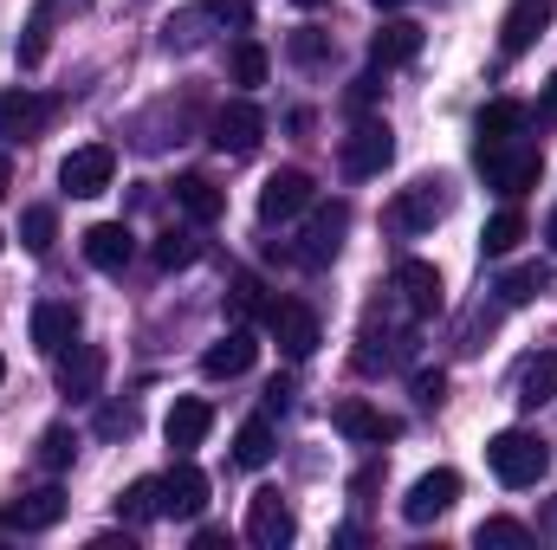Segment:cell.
<instances>
[{"mask_svg":"<svg viewBox=\"0 0 557 550\" xmlns=\"http://www.w3.org/2000/svg\"><path fill=\"white\" fill-rule=\"evenodd\" d=\"M486 466H493V479L499 486H539L545 473H552V447L532 434V427H506V434H493L486 440Z\"/></svg>","mask_w":557,"mask_h":550,"instance_id":"6da1fadb","label":"cell"},{"mask_svg":"<svg viewBox=\"0 0 557 550\" xmlns=\"http://www.w3.org/2000/svg\"><path fill=\"white\" fill-rule=\"evenodd\" d=\"M480 155V168H486V182L506 195V201H519V195H532L539 188V175H545V155H539V142L512 137L499 142V149H473Z\"/></svg>","mask_w":557,"mask_h":550,"instance_id":"7a4b0ae2","label":"cell"},{"mask_svg":"<svg viewBox=\"0 0 557 550\" xmlns=\"http://www.w3.org/2000/svg\"><path fill=\"white\" fill-rule=\"evenodd\" d=\"M447 208H454V182L447 175H421L389 201V227L396 234H428L434 221H447Z\"/></svg>","mask_w":557,"mask_h":550,"instance_id":"3957f363","label":"cell"},{"mask_svg":"<svg viewBox=\"0 0 557 550\" xmlns=\"http://www.w3.org/2000/svg\"><path fill=\"white\" fill-rule=\"evenodd\" d=\"M344 234H350V201H311V221H305L292 260L298 266H331L337 247H344Z\"/></svg>","mask_w":557,"mask_h":550,"instance_id":"277c9868","label":"cell"},{"mask_svg":"<svg viewBox=\"0 0 557 550\" xmlns=\"http://www.w3.org/2000/svg\"><path fill=\"white\" fill-rule=\"evenodd\" d=\"M396 162V137H389V124H376V117H363L350 137L337 142V168L350 175V182H370V175H383Z\"/></svg>","mask_w":557,"mask_h":550,"instance_id":"5b68a950","label":"cell"},{"mask_svg":"<svg viewBox=\"0 0 557 550\" xmlns=\"http://www.w3.org/2000/svg\"><path fill=\"white\" fill-rule=\"evenodd\" d=\"M111 182H117V149H111V142H85V149H72V155L59 162V188L78 195V201L104 195Z\"/></svg>","mask_w":557,"mask_h":550,"instance_id":"8992f818","label":"cell"},{"mask_svg":"<svg viewBox=\"0 0 557 550\" xmlns=\"http://www.w3.org/2000/svg\"><path fill=\"white\" fill-rule=\"evenodd\" d=\"M260 137H267V117H260L253 98H227V104L214 111V124H208V142H214L221 155H253Z\"/></svg>","mask_w":557,"mask_h":550,"instance_id":"52a82bcc","label":"cell"},{"mask_svg":"<svg viewBox=\"0 0 557 550\" xmlns=\"http://www.w3.org/2000/svg\"><path fill=\"white\" fill-rule=\"evenodd\" d=\"M267 330H273V343L292 357V363H305V357L324 343L318 311H311V304H298V298H278V304H267Z\"/></svg>","mask_w":557,"mask_h":550,"instance_id":"ba28073f","label":"cell"},{"mask_svg":"<svg viewBox=\"0 0 557 550\" xmlns=\"http://www.w3.org/2000/svg\"><path fill=\"white\" fill-rule=\"evenodd\" d=\"M311 201H318L311 175H305V168H278V175H267V188H260V221H267V227L298 221V214H311Z\"/></svg>","mask_w":557,"mask_h":550,"instance_id":"9c48e42d","label":"cell"},{"mask_svg":"<svg viewBox=\"0 0 557 550\" xmlns=\"http://www.w3.org/2000/svg\"><path fill=\"white\" fill-rule=\"evenodd\" d=\"M454 499H460V473H454V466H434V473H421L416 486H409L403 518H409V525H434V518L454 512Z\"/></svg>","mask_w":557,"mask_h":550,"instance_id":"30bf717a","label":"cell"},{"mask_svg":"<svg viewBox=\"0 0 557 550\" xmlns=\"http://www.w3.org/2000/svg\"><path fill=\"white\" fill-rule=\"evenodd\" d=\"M104 370H111V357H104L98 343H72V350L59 357V396H72V402H98Z\"/></svg>","mask_w":557,"mask_h":550,"instance_id":"8fae6325","label":"cell"},{"mask_svg":"<svg viewBox=\"0 0 557 550\" xmlns=\"http://www.w3.org/2000/svg\"><path fill=\"white\" fill-rule=\"evenodd\" d=\"M201 512H208V473L182 453L162 473V518H201Z\"/></svg>","mask_w":557,"mask_h":550,"instance_id":"7c38bea8","label":"cell"},{"mask_svg":"<svg viewBox=\"0 0 557 550\" xmlns=\"http://www.w3.org/2000/svg\"><path fill=\"white\" fill-rule=\"evenodd\" d=\"M552 13H557V0H512V7H506V20H499V52H506V59L532 52V46H539V33L552 26Z\"/></svg>","mask_w":557,"mask_h":550,"instance_id":"4fadbf2b","label":"cell"},{"mask_svg":"<svg viewBox=\"0 0 557 550\" xmlns=\"http://www.w3.org/2000/svg\"><path fill=\"white\" fill-rule=\"evenodd\" d=\"M52 124V98H39V91H0V142H26L39 137Z\"/></svg>","mask_w":557,"mask_h":550,"instance_id":"5bb4252c","label":"cell"},{"mask_svg":"<svg viewBox=\"0 0 557 550\" xmlns=\"http://www.w3.org/2000/svg\"><path fill=\"white\" fill-rule=\"evenodd\" d=\"M389 291L403 298V311H409V317H434V311H441V273H434L428 260H396Z\"/></svg>","mask_w":557,"mask_h":550,"instance_id":"9a60e30c","label":"cell"},{"mask_svg":"<svg viewBox=\"0 0 557 550\" xmlns=\"http://www.w3.org/2000/svg\"><path fill=\"white\" fill-rule=\"evenodd\" d=\"M247 538L260 550H278L298 538V518H292V505L278 499V492H253V505H247Z\"/></svg>","mask_w":557,"mask_h":550,"instance_id":"2e32d148","label":"cell"},{"mask_svg":"<svg viewBox=\"0 0 557 550\" xmlns=\"http://www.w3.org/2000/svg\"><path fill=\"white\" fill-rule=\"evenodd\" d=\"M33 343H39L46 357H65V350L78 343V311H72L65 298H46V304H33Z\"/></svg>","mask_w":557,"mask_h":550,"instance_id":"e0dca14e","label":"cell"},{"mask_svg":"<svg viewBox=\"0 0 557 550\" xmlns=\"http://www.w3.org/2000/svg\"><path fill=\"white\" fill-rule=\"evenodd\" d=\"M59 518H65V492L59 486H39V492H26L20 505L0 512V532H52Z\"/></svg>","mask_w":557,"mask_h":550,"instance_id":"ac0fdd59","label":"cell"},{"mask_svg":"<svg viewBox=\"0 0 557 550\" xmlns=\"http://www.w3.org/2000/svg\"><path fill=\"white\" fill-rule=\"evenodd\" d=\"M331 421H337V434H344V440H363V447H383V440H396V434H403V427H396L389 414H383V409H370L363 396L337 402V414H331Z\"/></svg>","mask_w":557,"mask_h":550,"instance_id":"d6986e66","label":"cell"},{"mask_svg":"<svg viewBox=\"0 0 557 550\" xmlns=\"http://www.w3.org/2000/svg\"><path fill=\"white\" fill-rule=\"evenodd\" d=\"M253 357H260L253 330H227V337L201 357V376H208V383H234V376H247V370H253Z\"/></svg>","mask_w":557,"mask_h":550,"instance_id":"ffe728a7","label":"cell"},{"mask_svg":"<svg viewBox=\"0 0 557 550\" xmlns=\"http://www.w3.org/2000/svg\"><path fill=\"white\" fill-rule=\"evenodd\" d=\"M131 253H137V240H131V227H124V221H98V227L85 234V260H91L98 273H124V266H131Z\"/></svg>","mask_w":557,"mask_h":550,"instance_id":"44dd1931","label":"cell"},{"mask_svg":"<svg viewBox=\"0 0 557 550\" xmlns=\"http://www.w3.org/2000/svg\"><path fill=\"white\" fill-rule=\"evenodd\" d=\"M208 427H214V409H208L201 396H182V402L169 409V421H162V434H169L175 453H195V447L208 440Z\"/></svg>","mask_w":557,"mask_h":550,"instance_id":"7402d4cb","label":"cell"},{"mask_svg":"<svg viewBox=\"0 0 557 550\" xmlns=\"http://www.w3.org/2000/svg\"><path fill=\"white\" fill-rule=\"evenodd\" d=\"M525 117H532V111H525L519 98H493V104L480 111V124H473V137H480L473 149H499V142H512L519 130H525Z\"/></svg>","mask_w":557,"mask_h":550,"instance_id":"603a6c76","label":"cell"},{"mask_svg":"<svg viewBox=\"0 0 557 550\" xmlns=\"http://www.w3.org/2000/svg\"><path fill=\"white\" fill-rule=\"evenodd\" d=\"M416 52H421V26L416 20H383V33L370 39V59H376L383 72H389V65H409Z\"/></svg>","mask_w":557,"mask_h":550,"instance_id":"cb8c5ba5","label":"cell"},{"mask_svg":"<svg viewBox=\"0 0 557 550\" xmlns=\"http://www.w3.org/2000/svg\"><path fill=\"white\" fill-rule=\"evenodd\" d=\"M175 208H182L195 227H208V221H221L227 201H221V188H214L208 175H182V182H175Z\"/></svg>","mask_w":557,"mask_h":550,"instance_id":"d4e9b609","label":"cell"},{"mask_svg":"<svg viewBox=\"0 0 557 550\" xmlns=\"http://www.w3.org/2000/svg\"><path fill=\"white\" fill-rule=\"evenodd\" d=\"M525 234H532V227H525V214H519V208H499V214L480 227V253H486V260H506Z\"/></svg>","mask_w":557,"mask_h":550,"instance_id":"484cf974","label":"cell"},{"mask_svg":"<svg viewBox=\"0 0 557 550\" xmlns=\"http://www.w3.org/2000/svg\"><path fill=\"white\" fill-rule=\"evenodd\" d=\"M552 396H557V350H545V357H532L525 376H519V409H545Z\"/></svg>","mask_w":557,"mask_h":550,"instance_id":"4316f807","label":"cell"},{"mask_svg":"<svg viewBox=\"0 0 557 550\" xmlns=\"http://www.w3.org/2000/svg\"><path fill=\"white\" fill-rule=\"evenodd\" d=\"M46 46H52V0H33V13H26V33H20V65L33 72L39 59H46Z\"/></svg>","mask_w":557,"mask_h":550,"instance_id":"83f0119b","label":"cell"},{"mask_svg":"<svg viewBox=\"0 0 557 550\" xmlns=\"http://www.w3.org/2000/svg\"><path fill=\"white\" fill-rule=\"evenodd\" d=\"M208 26H221V20H214L201 0H195L188 13H175V20H169V33H162V39H169V52H195V46L208 39Z\"/></svg>","mask_w":557,"mask_h":550,"instance_id":"f1b7e54d","label":"cell"},{"mask_svg":"<svg viewBox=\"0 0 557 550\" xmlns=\"http://www.w3.org/2000/svg\"><path fill=\"white\" fill-rule=\"evenodd\" d=\"M234 460H240V466H267V460H273V421H267V414L240 421V434H234Z\"/></svg>","mask_w":557,"mask_h":550,"instance_id":"f546056e","label":"cell"},{"mask_svg":"<svg viewBox=\"0 0 557 550\" xmlns=\"http://www.w3.org/2000/svg\"><path fill=\"white\" fill-rule=\"evenodd\" d=\"M545 285H552V266H539V260L532 266H512V273L499 278V304H532Z\"/></svg>","mask_w":557,"mask_h":550,"instance_id":"4dcf8cb0","label":"cell"},{"mask_svg":"<svg viewBox=\"0 0 557 550\" xmlns=\"http://www.w3.org/2000/svg\"><path fill=\"white\" fill-rule=\"evenodd\" d=\"M227 65H234V85H267V72H273V59H267L260 39H234Z\"/></svg>","mask_w":557,"mask_h":550,"instance_id":"1f68e13d","label":"cell"},{"mask_svg":"<svg viewBox=\"0 0 557 550\" xmlns=\"http://www.w3.org/2000/svg\"><path fill=\"white\" fill-rule=\"evenodd\" d=\"M52 240H59V214L52 208H26L20 214V247L26 253H52Z\"/></svg>","mask_w":557,"mask_h":550,"instance_id":"d6a6232c","label":"cell"},{"mask_svg":"<svg viewBox=\"0 0 557 550\" xmlns=\"http://www.w3.org/2000/svg\"><path fill=\"white\" fill-rule=\"evenodd\" d=\"M117 512H124L131 525H149V518H162V479H137V486L117 499Z\"/></svg>","mask_w":557,"mask_h":550,"instance_id":"836d02e7","label":"cell"},{"mask_svg":"<svg viewBox=\"0 0 557 550\" xmlns=\"http://www.w3.org/2000/svg\"><path fill=\"white\" fill-rule=\"evenodd\" d=\"M473 545L486 550H525L532 545V525H519V518H486V525H480V532H473Z\"/></svg>","mask_w":557,"mask_h":550,"instance_id":"e575fe53","label":"cell"},{"mask_svg":"<svg viewBox=\"0 0 557 550\" xmlns=\"http://www.w3.org/2000/svg\"><path fill=\"white\" fill-rule=\"evenodd\" d=\"M195 260H201V240H195V234H162V240H156V266H162V273H182V266H195Z\"/></svg>","mask_w":557,"mask_h":550,"instance_id":"d590c367","label":"cell"},{"mask_svg":"<svg viewBox=\"0 0 557 550\" xmlns=\"http://www.w3.org/2000/svg\"><path fill=\"white\" fill-rule=\"evenodd\" d=\"M72 453H78V434H72L65 421L39 434V466H46V473H59V466H72Z\"/></svg>","mask_w":557,"mask_h":550,"instance_id":"8d00e7d4","label":"cell"},{"mask_svg":"<svg viewBox=\"0 0 557 550\" xmlns=\"http://www.w3.org/2000/svg\"><path fill=\"white\" fill-rule=\"evenodd\" d=\"M285 52H292V65H305V72H311V65H324V59H331V33H318V26H298Z\"/></svg>","mask_w":557,"mask_h":550,"instance_id":"74e56055","label":"cell"},{"mask_svg":"<svg viewBox=\"0 0 557 550\" xmlns=\"http://www.w3.org/2000/svg\"><path fill=\"white\" fill-rule=\"evenodd\" d=\"M98 434H104V440H131V434H137V409H131V402H104V409H98Z\"/></svg>","mask_w":557,"mask_h":550,"instance_id":"f35d334b","label":"cell"},{"mask_svg":"<svg viewBox=\"0 0 557 550\" xmlns=\"http://www.w3.org/2000/svg\"><path fill=\"white\" fill-rule=\"evenodd\" d=\"M441 396H447V370H416V402L421 409H441Z\"/></svg>","mask_w":557,"mask_h":550,"instance_id":"ab89813d","label":"cell"},{"mask_svg":"<svg viewBox=\"0 0 557 550\" xmlns=\"http://www.w3.org/2000/svg\"><path fill=\"white\" fill-rule=\"evenodd\" d=\"M201 7H208L221 26H247V20H253V7H247V0H201Z\"/></svg>","mask_w":557,"mask_h":550,"instance_id":"60d3db41","label":"cell"},{"mask_svg":"<svg viewBox=\"0 0 557 550\" xmlns=\"http://www.w3.org/2000/svg\"><path fill=\"white\" fill-rule=\"evenodd\" d=\"M376 479H383V466H363V473H357V479H350V492H357V499H363V492H376Z\"/></svg>","mask_w":557,"mask_h":550,"instance_id":"b9f144b4","label":"cell"},{"mask_svg":"<svg viewBox=\"0 0 557 550\" xmlns=\"http://www.w3.org/2000/svg\"><path fill=\"white\" fill-rule=\"evenodd\" d=\"M227 545V532H214V525H201V532H195V550H221Z\"/></svg>","mask_w":557,"mask_h":550,"instance_id":"7bdbcfd3","label":"cell"},{"mask_svg":"<svg viewBox=\"0 0 557 550\" xmlns=\"http://www.w3.org/2000/svg\"><path fill=\"white\" fill-rule=\"evenodd\" d=\"M539 111H545V124H557V78L545 85V104H539Z\"/></svg>","mask_w":557,"mask_h":550,"instance_id":"ee69618b","label":"cell"},{"mask_svg":"<svg viewBox=\"0 0 557 550\" xmlns=\"http://www.w3.org/2000/svg\"><path fill=\"white\" fill-rule=\"evenodd\" d=\"M7 188H13V162H7V149H0V201H7Z\"/></svg>","mask_w":557,"mask_h":550,"instance_id":"f6af8a7d","label":"cell"},{"mask_svg":"<svg viewBox=\"0 0 557 550\" xmlns=\"http://www.w3.org/2000/svg\"><path fill=\"white\" fill-rule=\"evenodd\" d=\"M370 7H376V13H396V7H409V0H370Z\"/></svg>","mask_w":557,"mask_h":550,"instance_id":"bcb514c9","label":"cell"},{"mask_svg":"<svg viewBox=\"0 0 557 550\" xmlns=\"http://www.w3.org/2000/svg\"><path fill=\"white\" fill-rule=\"evenodd\" d=\"M545 240H552V247H557V208H552V221H545Z\"/></svg>","mask_w":557,"mask_h":550,"instance_id":"7dc6e473","label":"cell"},{"mask_svg":"<svg viewBox=\"0 0 557 550\" xmlns=\"http://www.w3.org/2000/svg\"><path fill=\"white\" fill-rule=\"evenodd\" d=\"M545 532H552V538H557V505H552V512H545Z\"/></svg>","mask_w":557,"mask_h":550,"instance_id":"c3c4849f","label":"cell"},{"mask_svg":"<svg viewBox=\"0 0 557 550\" xmlns=\"http://www.w3.org/2000/svg\"><path fill=\"white\" fill-rule=\"evenodd\" d=\"M0 383H7V357H0Z\"/></svg>","mask_w":557,"mask_h":550,"instance_id":"681fc988","label":"cell"},{"mask_svg":"<svg viewBox=\"0 0 557 550\" xmlns=\"http://www.w3.org/2000/svg\"><path fill=\"white\" fill-rule=\"evenodd\" d=\"M298 7H324V0H298Z\"/></svg>","mask_w":557,"mask_h":550,"instance_id":"f907efd6","label":"cell"},{"mask_svg":"<svg viewBox=\"0 0 557 550\" xmlns=\"http://www.w3.org/2000/svg\"><path fill=\"white\" fill-rule=\"evenodd\" d=\"M0 247H7V234H0Z\"/></svg>","mask_w":557,"mask_h":550,"instance_id":"816d5d0a","label":"cell"},{"mask_svg":"<svg viewBox=\"0 0 557 550\" xmlns=\"http://www.w3.org/2000/svg\"><path fill=\"white\" fill-rule=\"evenodd\" d=\"M85 7H91V0H85Z\"/></svg>","mask_w":557,"mask_h":550,"instance_id":"f5cc1de1","label":"cell"}]
</instances>
